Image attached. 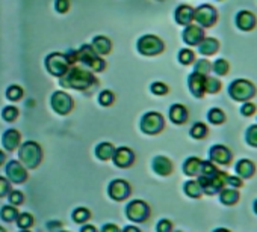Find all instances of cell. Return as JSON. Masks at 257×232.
<instances>
[{"label": "cell", "instance_id": "6da1fadb", "mask_svg": "<svg viewBox=\"0 0 257 232\" xmlns=\"http://www.w3.org/2000/svg\"><path fill=\"white\" fill-rule=\"evenodd\" d=\"M94 83H97L95 77L89 71H86L85 68H80V66L70 68L67 71V74L62 76V78H61V84L62 86L73 88V89H77V90L88 89Z\"/></svg>", "mask_w": 257, "mask_h": 232}, {"label": "cell", "instance_id": "7a4b0ae2", "mask_svg": "<svg viewBox=\"0 0 257 232\" xmlns=\"http://www.w3.org/2000/svg\"><path fill=\"white\" fill-rule=\"evenodd\" d=\"M19 157H20L22 163H23L26 168L34 169V168H37V166L41 163V157H43L41 148H40L38 144H35V142H32V140L25 142V144L22 145L20 151H19Z\"/></svg>", "mask_w": 257, "mask_h": 232}, {"label": "cell", "instance_id": "3957f363", "mask_svg": "<svg viewBox=\"0 0 257 232\" xmlns=\"http://www.w3.org/2000/svg\"><path fill=\"white\" fill-rule=\"evenodd\" d=\"M228 94L236 101H248L255 94V89H254V84L249 83L248 80L239 78V80H234L230 84Z\"/></svg>", "mask_w": 257, "mask_h": 232}, {"label": "cell", "instance_id": "277c9868", "mask_svg": "<svg viewBox=\"0 0 257 232\" xmlns=\"http://www.w3.org/2000/svg\"><path fill=\"white\" fill-rule=\"evenodd\" d=\"M46 68L52 76L62 77L70 70V64L62 53H52L46 58Z\"/></svg>", "mask_w": 257, "mask_h": 232}, {"label": "cell", "instance_id": "5b68a950", "mask_svg": "<svg viewBox=\"0 0 257 232\" xmlns=\"http://www.w3.org/2000/svg\"><path fill=\"white\" fill-rule=\"evenodd\" d=\"M138 52L141 54H146V56H155V54H159L164 52V42L161 38L155 36V35H146L143 36L140 41H138Z\"/></svg>", "mask_w": 257, "mask_h": 232}, {"label": "cell", "instance_id": "8992f818", "mask_svg": "<svg viewBox=\"0 0 257 232\" xmlns=\"http://www.w3.org/2000/svg\"><path fill=\"white\" fill-rule=\"evenodd\" d=\"M198 182H200V186H201V188H203L204 193L213 194V193H218L221 188H224V186L227 184V174L218 170V172H216L213 176H210V178L200 176Z\"/></svg>", "mask_w": 257, "mask_h": 232}, {"label": "cell", "instance_id": "52a82bcc", "mask_svg": "<svg viewBox=\"0 0 257 232\" xmlns=\"http://www.w3.org/2000/svg\"><path fill=\"white\" fill-rule=\"evenodd\" d=\"M164 128V118L158 112H149L141 120V130L146 134H158Z\"/></svg>", "mask_w": 257, "mask_h": 232}, {"label": "cell", "instance_id": "ba28073f", "mask_svg": "<svg viewBox=\"0 0 257 232\" xmlns=\"http://www.w3.org/2000/svg\"><path fill=\"white\" fill-rule=\"evenodd\" d=\"M125 216L128 217V220L141 223L150 217V208L144 200H132L125 208Z\"/></svg>", "mask_w": 257, "mask_h": 232}, {"label": "cell", "instance_id": "9c48e42d", "mask_svg": "<svg viewBox=\"0 0 257 232\" xmlns=\"http://www.w3.org/2000/svg\"><path fill=\"white\" fill-rule=\"evenodd\" d=\"M52 107L59 114H67L73 108V98L62 90H56L52 95Z\"/></svg>", "mask_w": 257, "mask_h": 232}, {"label": "cell", "instance_id": "30bf717a", "mask_svg": "<svg viewBox=\"0 0 257 232\" xmlns=\"http://www.w3.org/2000/svg\"><path fill=\"white\" fill-rule=\"evenodd\" d=\"M7 176H8L10 182L23 184L28 180V172H26V168L23 166V163L13 160L7 164Z\"/></svg>", "mask_w": 257, "mask_h": 232}, {"label": "cell", "instance_id": "8fae6325", "mask_svg": "<svg viewBox=\"0 0 257 232\" xmlns=\"http://www.w3.org/2000/svg\"><path fill=\"white\" fill-rule=\"evenodd\" d=\"M194 20L203 28H210L216 22V11L209 5H203L194 11Z\"/></svg>", "mask_w": 257, "mask_h": 232}, {"label": "cell", "instance_id": "7c38bea8", "mask_svg": "<svg viewBox=\"0 0 257 232\" xmlns=\"http://www.w3.org/2000/svg\"><path fill=\"white\" fill-rule=\"evenodd\" d=\"M107 193L113 200L119 202V200H124L128 198V194H131V186L122 180H115L109 184Z\"/></svg>", "mask_w": 257, "mask_h": 232}, {"label": "cell", "instance_id": "4fadbf2b", "mask_svg": "<svg viewBox=\"0 0 257 232\" xmlns=\"http://www.w3.org/2000/svg\"><path fill=\"white\" fill-rule=\"evenodd\" d=\"M112 160L118 168H131L135 163V154L132 152V150L122 146V148L115 150Z\"/></svg>", "mask_w": 257, "mask_h": 232}, {"label": "cell", "instance_id": "5bb4252c", "mask_svg": "<svg viewBox=\"0 0 257 232\" xmlns=\"http://www.w3.org/2000/svg\"><path fill=\"white\" fill-rule=\"evenodd\" d=\"M209 156H210L212 163H216V164H228L231 160V152L228 151V148H225L222 145L212 146Z\"/></svg>", "mask_w": 257, "mask_h": 232}, {"label": "cell", "instance_id": "9a60e30c", "mask_svg": "<svg viewBox=\"0 0 257 232\" xmlns=\"http://www.w3.org/2000/svg\"><path fill=\"white\" fill-rule=\"evenodd\" d=\"M204 38V32L201 28L198 26H192V24H188L185 32H183V40L186 44L189 46H198L200 41Z\"/></svg>", "mask_w": 257, "mask_h": 232}, {"label": "cell", "instance_id": "2e32d148", "mask_svg": "<svg viewBox=\"0 0 257 232\" xmlns=\"http://www.w3.org/2000/svg\"><path fill=\"white\" fill-rule=\"evenodd\" d=\"M204 83H206V76L198 74V72H195V71H194V74L189 76V89H191V92H192L195 96H198V98H201V96L204 95V92H206Z\"/></svg>", "mask_w": 257, "mask_h": 232}, {"label": "cell", "instance_id": "e0dca14e", "mask_svg": "<svg viewBox=\"0 0 257 232\" xmlns=\"http://www.w3.org/2000/svg\"><path fill=\"white\" fill-rule=\"evenodd\" d=\"M236 24L242 30H251L255 26V17L249 11H240L236 17Z\"/></svg>", "mask_w": 257, "mask_h": 232}, {"label": "cell", "instance_id": "ac0fdd59", "mask_svg": "<svg viewBox=\"0 0 257 232\" xmlns=\"http://www.w3.org/2000/svg\"><path fill=\"white\" fill-rule=\"evenodd\" d=\"M20 139H22V136H20V133H19L17 130L11 128V130L5 132L4 139H2V142H4V148H5L7 151H14L16 148H19V145H20Z\"/></svg>", "mask_w": 257, "mask_h": 232}, {"label": "cell", "instance_id": "d6986e66", "mask_svg": "<svg viewBox=\"0 0 257 232\" xmlns=\"http://www.w3.org/2000/svg\"><path fill=\"white\" fill-rule=\"evenodd\" d=\"M152 166H153V170L156 174L162 175V176H167V175H170L173 172V163L167 157H162V156L156 157L153 160V164Z\"/></svg>", "mask_w": 257, "mask_h": 232}, {"label": "cell", "instance_id": "ffe728a7", "mask_svg": "<svg viewBox=\"0 0 257 232\" xmlns=\"http://www.w3.org/2000/svg\"><path fill=\"white\" fill-rule=\"evenodd\" d=\"M194 20V10L188 5H182L176 10V22L182 26H188L191 24V22Z\"/></svg>", "mask_w": 257, "mask_h": 232}, {"label": "cell", "instance_id": "44dd1931", "mask_svg": "<svg viewBox=\"0 0 257 232\" xmlns=\"http://www.w3.org/2000/svg\"><path fill=\"white\" fill-rule=\"evenodd\" d=\"M170 120L174 124H183V122H186V120H188V110H186V107L182 106V104H174L170 108Z\"/></svg>", "mask_w": 257, "mask_h": 232}, {"label": "cell", "instance_id": "7402d4cb", "mask_svg": "<svg viewBox=\"0 0 257 232\" xmlns=\"http://www.w3.org/2000/svg\"><path fill=\"white\" fill-rule=\"evenodd\" d=\"M91 47L94 48V52L100 56V54H109L112 50V42L110 40H107L106 36H95Z\"/></svg>", "mask_w": 257, "mask_h": 232}, {"label": "cell", "instance_id": "603a6c76", "mask_svg": "<svg viewBox=\"0 0 257 232\" xmlns=\"http://www.w3.org/2000/svg\"><path fill=\"white\" fill-rule=\"evenodd\" d=\"M254 170H255V166L252 162L243 158L240 160L237 164H236V172L240 178H251L254 175Z\"/></svg>", "mask_w": 257, "mask_h": 232}, {"label": "cell", "instance_id": "cb8c5ba5", "mask_svg": "<svg viewBox=\"0 0 257 232\" xmlns=\"http://www.w3.org/2000/svg\"><path fill=\"white\" fill-rule=\"evenodd\" d=\"M218 47H219V44H218V41L213 40V38H203V40L200 41V44H198L200 53H201V54H206V56H210V54L216 53Z\"/></svg>", "mask_w": 257, "mask_h": 232}, {"label": "cell", "instance_id": "d4e9b609", "mask_svg": "<svg viewBox=\"0 0 257 232\" xmlns=\"http://www.w3.org/2000/svg\"><path fill=\"white\" fill-rule=\"evenodd\" d=\"M201 164H203V162H201L200 158H197V157H191V158H188V160L185 162V164H183V170H185V174H186V175H189V176H197V175H200Z\"/></svg>", "mask_w": 257, "mask_h": 232}, {"label": "cell", "instance_id": "484cf974", "mask_svg": "<svg viewBox=\"0 0 257 232\" xmlns=\"http://www.w3.org/2000/svg\"><path fill=\"white\" fill-rule=\"evenodd\" d=\"M95 58H98V54L94 52V48H92L91 46H82L80 50L77 52V60H79V62H83V64L88 65V66H89V64H91Z\"/></svg>", "mask_w": 257, "mask_h": 232}, {"label": "cell", "instance_id": "4316f807", "mask_svg": "<svg viewBox=\"0 0 257 232\" xmlns=\"http://www.w3.org/2000/svg\"><path fill=\"white\" fill-rule=\"evenodd\" d=\"M113 152H115V148L112 144H107V142H101L100 145H97L95 148V156L100 158V160H110L113 157Z\"/></svg>", "mask_w": 257, "mask_h": 232}, {"label": "cell", "instance_id": "83f0119b", "mask_svg": "<svg viewBox=\"0 0 257 232\" xmlns=\"http://www.w3.org/2000/svg\"><path fill=\"white\" fill-rule=\"evenodd\" d=\"M219 199L224 205H233L239 200V193L234 188H221Z\"/></svg>", "mask_w": 257, "mask_h": 232}, {"label": "cell", "instance_id": "f1b7e54d", "mask_svg": "<svg viewBox=\"0 0 257 232\" xmlns=\"http://www.w3.org/2000/svg\"><path fill=\"white\" fill-rule=\"evenodd\" d=\"M185 193L191 198H200L203 193V188L198 181H188L185 184Z\"/></svg>", "mask_w": 257, "mask_h": 232}, {"label": "cell", "instance_id": "f546056e", "mask_svg": "<svg viewBox=\"0 0 257 232\" xmlns=\"http://www.w3.org/2000/svg\"><path fill=\"white\" fill-rule=\"evenodd\" d=\"M0 216H2L5 222H14L19 217V210L16 208V205H7L0 211Z\"/></svg>", "mask_w": 257, "mask_h": 232}, {"label": "cell", "instance_id": "4dcf8cb0", "mask_svg": "<svg viewBox=\"0 0 257 232\" xmlns=\"http://www.w3.org/2000/svg\"><path fill=\"white\" fill-rule=\"evenodd\" d=\"M209 121L212 122V124H216V126H219V124H222L224 121H225V114H224V112L221 110V108H212L210 112H209Z\"/></svg>", "mask_w": 257, "mask_h": 232}, {"label": "cell", "instance_id": "1f68e13d", "mask_svg": "<svg viewBox=\"0 0 257 232\" xmlns=\"http://www.w3.org/2000/svg\"><path fill=\"white\" fill-rule=\"evenodd\" d=\"M17 224H19L20 229H29V228L34 224V217H32V214H29V212L19 214V217H17Z\"/></svg>", "mask_w": 257, "mask_h": 232}, {"label": "cell", "instance_id": "d6a6232c", "mask_svg": "<svg viewBox=\"0 0 257 232\" xmlns=\"http://www.w3.org/2000/svg\"><path fill=\"white\" fill-rule=\"evenodd\" d=\"M204 88H206V92L209 94H216L219 89H221V82L215 77H207L206 76V83H204Z\"/></svg>", "mask_w": 257, "mask_h": 232}, {"label": "cell", "instance_id": "836d02e7", "mask_svg": "<svg viewBox=\"0 0 257 232\" xmlns=\"http://www.w3.org/2000/svg\"><path fill=\"white\" fill-rule=\"evenodd\" d=\"M22 96H23V89H22L20 86L13 84V86L8 88V90H7V98H8L10 101H20Z\"/></svg>", "mask_w": 257, "mask_h": 232}, {"label": "cell", "instance_id": "e575fe53", "mask_svg": "<svg viewBox=\"0 0 257 232\" xmlns=\"http://www.w3.org/2000/svg\"><path fill=\"white\" fill-rule=\"evenodd\" d=\"M191 136L195 138V139H203L207 136V127L203 124V122H197L192 130H191Z\"/></svg>", "mask_w": 257, "mask_h": 232}, {"label": "cell", "instance_id": "d590c367", "mask_svg": "<svg viewBox=\"0 0 257 232\" xmlns=\"http://www.w3.org/2000/svg\"><path fill=\"white\" fill-rule=\"evenodd\" d=\"M89 217H91V212H89L86 208H77V210H74V212H73V220L77 222V223L88 222Z\"/></svg>", "mask_w": 257, "mask_h": 232}, {"label": "cell", "instance_id": "8d00e7d4", "mask_svg": "<svg viewBox=\"0 0 257 232\" xmlns=\"http://www.w3.org/2000/svg\"><path fill=\"white\" fill-rule=\"evenodd\" d=\"M194 59H195V54H194V52H192V50H189V48H183V50H180V53H179V60H180L183 65H189V64H192V62H194Z\"/></svg>", "mask_w": 257, "mask_h": 232}, {"label": "cell", "instance_id": "74e56055", "mask_svg": "<svg viewBox=\"0 0 257 232\" xmlns=\"http://www.w3.org/2000/svg\"><path fill=\"white\" fill-rule=\"evenodd\" d=\"M2 116H4V120L8 121V122H13L14 120H17V116H19V110L14 107V106H8L4 108L2 112Z\"/></svg>", "mask_w": 257, "mask_h": 232}, {"label": "cell", "instance_id": "f35d334b", "mask_svg": "<svg viewBox=\"0 0 257 232\" xmlns=\"http://www.w3.org/2000/svg\"><path fill=\"white\" fill-rule=\"evenodd\" d=\"M212 70H213V72H215V74H218V76H224V74L228 71V64H227V60H224V59H218V60L213 64Z\"/></svg>", "mask_w": 257, "mask_h": 232}, {"label": "cell", "instance_id": "ab89813d", "mask_svg": "<svg viewBox=\"0 0 257 232\" xmlns=\"http://www.w3.org/2000/svg\"><path fill=\"white\" fill-rule=\"evenodd\" d=\"M10 196H8V199H10V204L11 205H22L23 202H25V196H23V193L22 192H19V190H11L10 193H8Z\"/></svg>", "mask_w": 257, "mask_h": 232}, {"label": "cell", "instance_id": "60d3db41", "mask_svg": "<svg viewBox=\"0 0 257 232\" xmlns=\"http://www.w3.org/2000/svg\"><path fill=\"white\" fill-rule=\"evenodd\" d=\"M210 70H212L210 62H207V60H204V59L198 60V62H197V65H195V72L203 74V76H207V74L210 72Z\"/></svg>", "mask_w": 257, "mask_h": 232}, {"label": "cell", "instance_id": "b9f144b4", "mask_svg": "<svg viewBox=\"0 0 257 232\" xmlns=\"http://www.w3.org/2000/svg\"><path fill=\"white\" fill-rule=\"evenodd\" d=\"M246 144L257 148V126H251L246 130Z\"/></svg>", "mask_w": 257, "mask_h": 232}, {"label": "cell", "instance_id": "7bdbcfd3", "mask_svg": "<svg viewBox=\"0 0 257 232\" xmlns=\"http://www.w3.org/2000/svg\"><path fill=\"white\" fill-rule=\"evenodd\" d=\"M152 92L155 95H165V94H168V86L162 82H155L152 84Z\"/></svg>", "mask_w": 257, "mask_h": 232}, {"label": "cell", "instance_id": "ee69618b", "mask_svg": "<svg viewBox=\"0 0 257 232\" xmlns=\"http://www.w3.org/2000/svg\"><path fill=\"white\" fill-rule=\"evenodd\" d=\"M113 98L115 96H113V94L110 90H103L100 94V96H98V101H100L101 106H110L113 102Z\"/></svg>", "mask_w": 257, "mask_h": 232}, {"label": "cell", "instance_id": "f6af8a7d", "mask_svg": "<svg viewBox=\"0 0 257 232\" xmlns=\"http://www.w3.org/2000/svg\"><path fill=\"white\" fill-rule=\"evenodd\" d=\"M11 192V184L7 178L4 176H0V198H4L7 196L8 193Z\"/></svg>", "mask_w": 257, "mask_h": 232}, {"label": "cell", "instance_id": "bcb514c9", "mask_svg": "<svg viewBox=\"0 0 257 232\" xmlns=\"http://www.w3.org/2000/svg\"><path fill=\"white\" fill-rule=\"evenodd\" d=\"M55 8L59 14H65L70 10V0H56Z\"/></svg>", "mask_w": 257, "mask_h": 232}, {"label": "cell", "instance_id": "7dc6e473", "mask_svg": "<svg viewBox=\"0 0 257 232\" xmlns=\"http://www.w3.org/2000/svg\"><path fill=\"white\" fill-rule=\"evenodd\" d=\"M88 68L92 70V71H103V70H104V60L100 59V56H98V58H95V59L89 64Z\"/></svg>", "mask_w": 257, "mask_h": 232}, {"label": "cell", "instance_id": "c3c4849f", "mask_svg": "<svg viewBox=\"0 0 257 232\" xmlns=\"http://www.w3.org/2000/svg\"><path fill=\"white\" fill-rule=\"evenodd\" d=\"M240 112H242V114L243 116H251L254 112H255V106L252 104V102H249V101H246L243 106H242V108H240Z\"/></svg>", "mask_w": 257, "mask_h": 232}, {"label": "cell", "instance_id": "681fc988", "mask_svg": "<svg viewBox=\"0 0 257 232\" xmlns=\"http://www.w3.org/2000/svg\"><path fill=\"white\" fill-rule=\"evenodd\" d=\"M171 228H173V224L170 220H162L158 224V230H161V232H168V230H171Z\"/></svg>", "mask_w": 257, "mask_h": 232}, {"label": "cell", "instance_id": "f907efd6", "mask_svg": "<svg viewBox=\"0 0 257 232\" xmlns=\"http://www.w3.org/2000/svg\"><path fill=\"white\" fill-rule=\"evenodd\" d=\"M227 184H230L231 187H240L242 181L237 176H227Z\"/></svg>", "mask_w": 257, "mask_h": 232}, {"label": "cell", "instance_id": "816d5d0a", "mask_svg": "<svg viewBox=\"0 0 257 232\" xmlns=\"http://www.w3.org/2000/svg\"><path fill=\"white\" fill-rule=\"evenodd\" d=\"M101 230H118V226H115V224H104L103 228H101Z\"/></svg>", "mask_w": 257, "mask_h": 232}, {"label": "cell", "instance_id": "f5cc1de1", "mask_svg": "<svg viewBox=\"0 0 257 232\" xmlns=\"http://www.w3.org/2000/svg\"><path fill=\"white\" fill-rule=\"evenodd\" d=\"M59 226H61L59 223H49V224H47L49 229H55V228H59Z\"/></svg>", "mask_w": 257, "mask_h": 232}, {"label": "cell", "instance_id": "db71d44e", "mask_svg": "<svg viewBox=\"0 0 257 232\" xmlns=\"http://www.w3.org/2000/svg\"><path fill=\"white\" fill-rule=\"evenodd\" d=\"M85 230H95V228L94 226H83L82 228V232H85Z\"/></svg>", "mask_w": 257, "mask_h": 232}, {"label": "cell", "instance_id": "11a10c76", "mask_svg": "<svg viewBox=\"0 0 257 232\" xmlns=\"http://www.w3.org/2000/svg\"><path fill=\"white\" fill-rule=\"evenodd\" d=\"M4 162H5V154H4L2 151H0V166L4 164Z\"/></svg>", "mask_w": 257, "mask_h": 232}, {"label": "cell", "instance_id": "9f6ffc18", "mask_svg": "<svg viewBox=\"0 0 257 232\" xmlns=\"http://www.w3.org/2000/svg\"><path fill=\"white\" fill-rule=\"evenodd\" d=\"M125 230H135V232H138L140 229H138V228H135V226H128V228H125Z\"/></svg>", "mask_w": 257, "mask_h": 232}, {"label": "cell", "instance_id": "6f0895ef", "mask_svg": "<svg viewBox=\"0 0 257 232\" xmlns=\"http://www.w3.org/2000/svg\"><path fill=\"white\" fill-rule=\"evenodd\" d=\"M254 211H255V214H257V200L254 202Z\"/></svg>", "mask_w": 257, "mask_h": 232}, {"label": "cell", "instance_id": "680465c9", "mask_svg": "<svg viewBox=\"0 0 257 232\" xmlns=\"http://www.w3.org/2000/svg\"><path fill=\"white\" fill-rule=\"evenodd\" d=\"M0 232H4V228L2 226H0Z\"/></svg>", "mask_w": 257, "mask_h": 232}]
</instances>
